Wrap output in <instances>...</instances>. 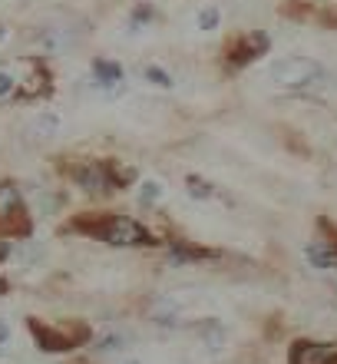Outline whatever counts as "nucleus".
Listing matches in <instances>:
<instances>
[{
	"instance_id": "39448f33",
	"label": "nucleus",
	"mask_w": 337,
	"mask_h": 364,
	"mask_svg": "<svg viewBox=\"0 0 337 364\" xmlns=\"http://www.w3.org/2000/svg\"><path fill=\"white\" fill-rule=\"evenodd\" d=\"M70 176H73V182H77L79 189H87V192H109V189H116L113 179H109L106 163H96V159L77 163L73 169H70Z\"/></svg>"
},
{
	"instance_id": "7ed1b4c3",
	"label": "nucleus",
	"mask_w": 337,
	"mask_h": 364,
	"mask_svg": "<svg viewBox=\"0 0 337 364\" xmlns=\"http://www.w3.org/2000/svg\"><path fill=\"white\" fill-rule=\"evenodd\" d=\"M27 328H30V335H33V341H37V348L47 351V355L73 351V348H79L89 338V328L83 321H70V325L53 328V325H43L40 318H30Z\"/></svg>"
},
{
	"instance_id": "393cba45",
	"label": "nucleus",
	"mask_w": 337,
	"mask_h": 364,
	"mask_svg": "<svg viewBox=\"0 0 337 364\" xmlns=\"http://www.w3.org/2000/svg\"><path fill=\"white\" fill-rule=\"evenodd\" d=\"M4 37H7V30H4V27H0V40H4Z\"/></svg>"
},
{
	"instance_id": "4468645a",
	"label": "nucleus",
	"mask_w": 337,
	"mask_h": 364,
	"mask_svg": "<svg viewBox=\"0 0 337 364\" xmlns=\"http://www.w3.org/2000/svg\"><path fill=\"white\" fill-rule=\"evenodd\" d=\"M106 169H109V179H113L116 189H126V186L136 179V169H133V166H123V163H116V159H109Z\"/></svg>"
},
{
	"instance_id": "2eb2a0df",
	"label": "nucleus",
	"mask_w": 337,
	"mask_h": 364,
	"mask_svg": "<svg viewBox=\"0 0 337 364\" xmlns=\"http://www.w3.org/2000/svg\"><path fill=\"white\" fill-rule=\"evenodd\" d=\"M143 80L149 83V87H159V90H172V77L165 73L162 67H155V63H149V67H143Z\"/></svg>"
},
{
	"instance_id": "4be33fe9",
	"label": "nucleus",
	"mask_w": 337,
	"mask_h": 364,
	"mask_svg": "<svg viewBox=\"0 0 337 364\" xmlns=\"http://www.w3.org/2000/svg\"><path fill=\"white\" fill-rule=\"evenodd\" d=\"M149 17H153V10H149V7H139V10H136V14H133V27H139V23H145V20H149Z\"/></svg>"
},
{
	"instance_id": "5701e85b",
	"label": "nucleus",
	"mask_w": 337,
	"mask_h": 364,
	"mask_svg": "<svg viewBox=\"0 0 337 364\" xmlns=\"http://www.w3.org/2000/svg\"><path fill=\"white\" fill-rule=\"evenodd\" d=\"M7 341H10V328L0 321V351H4V345H7Z\"/></svg>"
},
{
	"instance_id": "dca6fc26",
	"label": "nucleus",
	"mask_w": 337,
	"mask_h": 364,
	"mask_svg": "<svg viewBox=\"0 0 337 364\" xmlns=\"http://www.w3.org/2000/svg\"><path fill=\"white\" fill-rule=\"evenodd\" d=\"M219 23H222V10L219 7H205V10H199V17H195V27L202 30V33L219 30Z\"/></svg>"
},
{
	"instance_id": "b1692460",
	"label": "nucleus",
	"mask_w": 337,
	"mask_h": 364,
	"mask_svg": "<svg viewBox=\"0 0 337 364\" xmlns=\"http://www.w3.org/2000/svg\"><path fill=\"white\" fill-rule=\"evenodd\" d=\"M7 252H10V245H7V242H0V262L7 259Z\"/></svg>"
},
{
	"instance_id": "412c9836",
	"label": "nucleus",
	"mask_w": 337,
	"mask_h": 364,
	"mask_svg": "<svg viewBox=\"0 0 337 364\" xmlns=\"http://www.w3.org/2000/svg\"><path fill=\"white\" fill-rule=\"evenodd\" d=\"M13 87H17V83H13V77L0 70V100H4V96H10V93H13Z\"/></svg>"
},
{
	"instance_id": "6e6552de",
	"label": "nucleus",
	"mask_w": 337,
	"mask_h": 364,
	"mask_svg": "<svg viewBox=\"0 0 337 364\" xmlns=\"http://www.w3.org/2000/svg\"><path fill=\"white\" fill-rule=\"evenodd\" d=\"M308 262L321 272H337V245H328V242H311L304 249Z\"/></svg>"
},
{
	"instance_id": "9d476101",
	"label": "nucleus",
	"mask_w": 337,
	"mask_h": 364,
	"mask_svg": "<svg viewBox=\"0 0 337 364\" xmlns=\"http://www.w3.org/2000/svg\"><path fill=\"white\" fill-rule=\"evenodd\" d=\"M37 47L40 50H47V53H63V50L73 43L70 40V33L67 30H57V27H47V30H37Z\"/></svg>"
},
{
	"instance_id": "423d86ee",
	"label": "nucleus",
	"mask_w": 337,
	"mask_h": 364,
	"mask_svg": "<svg viewBox=\"0 0 337 364\" xmlns=\"http://www.w3.org/2000/svg\"><path fill=\"white\" fill-rule=\"evenodd\" d=\"M291 364H337V345L298 341L291 348Z\"/></svg>"
},
{
	"instance_id": "f8f14e48",
	"label": "nucleus",
	"mask_w": 337,
	"mask_h": 364,
	"mask_svg": "<svg viewBox=\"0 0 337 364\" xmlns=\"http://www.w3.org/2000/svg\"><path fill=\"white\" fill-rule=\"evenodd\" d=\"M199 335H202V341L209 345V351H222V345H225V331H222V325L219 321H202L199 325Z\"/></svg>"
},
{
	"instance_id": "f257e3e1",
	"label": "nucleus",
	"mask_w": 337,
	"mask_h": 364,
	"mask_svg": "<svg viewBox=\"0 0 337 364\" xmlns=\"http://www.w3.org/2000/svg\"><path fill=\"white\" fill-rule=\"evenodd\" d=\"M77 232H87L93 239L116 245V249H129V245H155V239L149 235L143 222L129 219V215H83V219L73 222Z\"/></svg>"
},
{
	"instance_id": "f03ea898",
	"label": "nucleus",
	"mask_w": 337,
	"mask_h": 364,
	"mask_svg": "<svg viewBox=\"0 0 337 364\" xmlns=\"http://www.w3.org/2000/svg\"><path fill=\"white\" fill-rule=\"evenodd\" d=\"M268 80L278 90H308L324 80V67L311 57H281L268 67Z\"/></svg>"
},
{
	"instance_id": "ddd939ff",
	"label": "nucleus",
	"mask_w": 337,
	"mask_h": 364,
	"mask_svg": "<svg viewBox=\"0 0 337 364\" xmlns=\"http://www.w3.org/2000/svg\"><path fill=\"white\" fill-rule=\"evenodd\" d=\"M30 129H33L40 139H53V136L60 133V116L57 113H40L37 119H33V126H30Z\"/></svg>"
},
{
	"instance_id": "a878e982",
	"label": "nucleus",
	"mask_w": 337,
	"mask_h": 364,
	"mask_svg": "<svg viewBox=\"0 0 337 364\" xmlns=\"http://www.w3.org/2000/svg\"><path fill=\"white\" fill-rule=\"evenodd\" d=\"M129 364H139V361H129Z\"/></svg>"
},
{
	"instance_id": "9b49d317",
	"label": "nucleus",
	"mask_w": 337,
	"mask_h": 364,
	"mask_svg": "<svg viewBox=\"0 0 337 364\" xmlns=\"http://www.w3.org/2000/svg\"><path fill=\"white\" fill-rule=\"evenodd\" d=\"M179 311H182V305H179L175 298H155L153 305H149V315H153L159 325H175Z\"/></svg>"
},
{
	"instance_id": "1a4fd4ad",
	"label": "nucleus",
	"mask_w": 337,
	"mask_h": 364,
	"mask_svg": "<svg viewBox=\"0 0 337 364\" xmlns=\"http://www.w3.org/2000/svg\"><path fill=\"white\" fill-rule=\"evenodd\" d=\"M93 80H96L99 90L119 87V83H123V67L113 63V60H96V63H93Z\"/></svg>"
},
{
	"instance_id": "aec40b11",
	"label": "nucleus",
	"mask_w": 337,
	"mask_h": 364,
	"mask_svg": "<svg viewBox=\"0 0 337 364\" xmlns=\"http://www.w3.org/2000/svg\"><path fill=\"white\" fill-rule=\"evenodd\" d=\"M185 186H189V196H192V199H209V196H212V186L205 179H199V176H189Z\"/></svg>"
},
{
	"instance_id": "6ab92c4d",
	"label": "nucleus",
	"mask_w": 337,
	"mask_h": 364,
	"mask_svg": "<svg viewBox=\"0 0 337 364\" xmlns=\"http://www.w3.org/2000/svg\"><path fill=\"white\" fill-rule=\"evenodd\" d=\"M202 255H205L202 249H189V245H182V242H175V245H172V262H175V265L192 262V259H202Z\"/></svg>"
},
{
	"instance_id": "a211bd4d",
	"label": "nucleus",
	"mask_w": 337,
	"mask_h": 364,
	"mask_svg": "<svg viewBox=\"0 0 337 364\" xmlns=\"http://www.w3.org/2000/svg\"><path fill=\"white\" fill-rule=\"evenodd\" d=\"M129 345V338L119 335V331H113V335H103L99 338V351L103 355H113V351H123V348Z\"/></svg>"
},
{
	"instance_id": "f3484780",
	"label": "nucleus",
	"mask_w": 337,
	"mask_h": 364,
	"mask_svg": "<svg viewBox=\"0 0 337 364\" xmlns=\"http://www.w3.org/2000/svg\"><path fill=\"white\" fill-rule=\"evenodd\" d=\"M162 196H165V189H162V182L159 179H145L143 189H139V202H143V205H155Z\"/></svg>"
},
{
	"instance_id": "20e7f679",
	"label": "nucleus",
	"mask_w": 337,
	"mask_h": 364,
	"mask_svg": "<svg viewBox=\"0 0 337 364\" xmlns=\"http://www.w3.org/2000/svg\"><path fill=\"white\" fill-rule=\"evenodd\" d=\"M30 219L13 182H0V235H27Z\"/></svg>"
},
{
	"instance_id": "0eeeda50",
	"label": "nucleus",
	"mask_w": 337,
	"mask_h": 364,
	"mask_svg": "<svg viewBox=\"0 0 337 364\" xmlns=\"http://www.w3.org/2000/svg\"><path fill=\"white\" fill-rule=\"evenodd\" d=\"M265 50H268V37H265V33H248V37H241V40L231 43L228 63L231 67H245V63H251V60H258Z\"/></svg>"
}]
</instances>
